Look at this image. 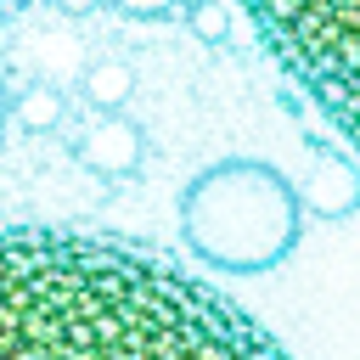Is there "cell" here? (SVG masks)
<instances>
[{
	"instance_id": "6da1fadb",
	"label": "cell",
	"mask_w": 360,
	"mask_h": 360,
	"mask_svg": "<svg viewBox=\"0 0 360 360\" xmlns=\"http://www.w3.org/2000/svg\"><path fill=\"white\" fill-rule=\"evenodd\" d=\"M0 360H292L174 253L90 231H0Z\"/></svg>"
},
{
	"instance_id": "7a4b0ae2",
	"label": "cell",
	"mask_w": 360,
	"mask_h": 360,
	"mask_svg": "<svg viewBox=\"0 0 360 360\" xmlns=\"http://www.w3.org/2000/svg\"><path fill=\"white\" fill-rule=\"evenodd\" d=\"M292 96L360 169V0H236Z\"/></svg>"
},
{
	"instance_id": "3957f363",
	"label": "cell",
	"mask_w": 360,
	"mask_h": 360,
	"mask_svg": "<svg viewBox=\"0 0 360 360\" xmlns=\"http://www.w3.org/2000/svg\"><path fill=\"white\" fill-rule=\"evenodd\" d=\"M304 231V197L298 186L259 158H225L208 163L180 191V236L208 270L259 276L276 270Z\"/></svg>"
},
{
	"instance_id": "277c9868",
	"label": "cell",
	"mask_w": 360,
	"mask_h": 360,
	"mask_svg": "<svg viewBox=\"0 0 360 360\" xmlns=\"http://www.w3.org/2000/svg\"><path fill=\"white\" fill-rule=\"evenodd\" d=\"M73 158L90 169V174H135L141 158H146V141H141V124H129L124 112H101V124H90L79 141H73Z\"/></svg>"
},
{
	"instance_id": "5b68a950",
	"label": "cell",
	"mask_w": 360,
	"mask_h": 360,
	"mask_svg": "<svg viewBox=\"0 0 360 360\" xmlns=\"http://www.w3.org/2000/svg\"><path fill=\"white\" fill-rule=\"evenodd\" d=\"M298 197H304L315 214H326V219H349V214L360 208V169L343 158V163H332V169H326L309 191H298Z\"/></svg>"
},
{
	"instance_id": "8992f818",
	"label": "cell",
	"mask_w": 360,
	"mask_h": 360,
	"mask_svg": "<svg viewBox=\"0 0 360 360\" xmlns=\"http://www.w3.org/2000/svg\"><path fill=\"white\" fill-rule=\"evenodd\" d=\"M135 96V68L129 62H90L84 73V101L96 112H124V101Z\"/></svg>"
},
{
	"instance_id": "52a82bcc",
	"label": "cell",
	"mask_w": 360,
	"mask_h": 360,
	"mask_svg": "<svg viewBox=\"0 0 360 360\" xmlns=\"http://www.w3.org/2000/svg\"><path fill=\"white\" fill-rule=\"evenodd\" d=\"M11 118H17L22 129H51V124H62V90H51V84L22 90L17 107H11Z\"/></svg>"
},
{
	"instance_id": "ba28073f",
	"label": "cell",
	"mask_w": 360,
	"mask_h": 360,
	"mask_svg": "<svg viewBox=\"0 0 360 360\" xmlns=\"http://www.w3.org/2000/svg\"><path fill=\"white\" fill-rule=\"evenodd\" d=\"M191 28H197L202 39H219V34H225V11H219V6H197V11H191Z\"/></svg>"
},
{
	"instance_id": "9c48e42d",
	"label": "cell",
	"mask_w": 360,
	"mask_h": 360,
	"mask_svg": "<svg viewBox=\"0 0 360 360\" xmlns=\"http://www.w3.org/2000/svg\"><path fill=\"white\" fill-rule=\"evenodd\" d=\"M118 6H124V11H135V17H163L174 0H118Z\"/></svg>"
},
{
	"instance_id": "30bf717a",
	"label": "cell",
	"mask_w": 360,
	"mask_h": 360,
	"mask_svg": "<svg viewBox=\"0 0 360 360\" xmlns=\"http://www.w3.org/2000/svg\"><path fill=\"white\" fill-rule=\"evenodd\" d=\"M6 118H11V101H6V90H0V129H6Z\"/></svg>"
}]
</instances>
